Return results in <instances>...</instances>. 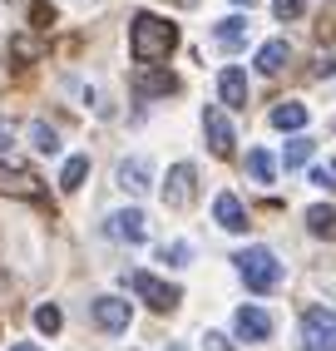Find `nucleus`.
<instances>
[{"label":"nucleus","instance_id":"1","mask_svg":"<svg viewBox=\"0 0 336 351\" xmlns=\"http://www.w3.org/2000/svg\"><path fill=\"white\" fill-rule=\"evenodd\" d=\"M173 45H178V30L168 25V20H158V15H149V10H139V15H134V25H129V50H134L139 64L163 60L168 50H173Z\"/></svg>","mask_w":336,"mask_h":351},{"label":"nucleus","instance_id":"2","mask_svg":"<svg viewBox=\"0 0 336 351\" xmlns=\"http://www.w3.org/2000/svg\"><path fill=\"white\" fill-rule=\"evenodd\" d=\"M237 272L252 292H272L282 282V263L272 257V247H243L237 252Z\"/></svg>","mask_w":336,"mask_h":351},{"label":"nucleus","instance_id":"3","mask_svg":"<svg viewBox=\"0 0 336 351\" xmlns=\"http://www.w3.org/2000/svg\"><path fill=\"white\" fill-rule=\"evenodd\" d=\"M129 287H134L143 302H149L154 312H173L178 302H183V292H178V287H168V282H158L154 272H129Z\"/></svg>","mask_w":336,"mask_h":351},{"label":"nucleus","instance_id":"4","mask_svg":"<svg viewBox=\"0 0 336 351\" xmlns=\"http://www.w3.org/2000/svg\"><path fill=\"white\" fill-rule=\"evenodd\" d=\"M302 341H307V351H336V312L311 307L302 317Z\"/></svg>","mask_w":336,"mask_h":351},{"label":"nucleus","instance_id":"5","mask_svg":"<svg viewBox=\"0 0 336 351\" xmlns=\"http://www.w3.org/2000/svg\"><path fill=\"white\" fill-rule=\"evenodd\" d=\"M0 193H10V198H30V203H45V183H40L30 169H20V163H0Z\"/></svg>","mask_w":336,"mask_h":351},{"label":"nucleus","instance_id":"6","mask_svg":"<svg viewBox=\"0 0 336 351\" xmlns=\"http://www.w3.org/2000/svg\"><path fill=\"white\" fill-rule=\"evenodd\" d=\"M104 232L119 238V243H143V238H149V218H143L139 208H119V213H109Z\"/></svg>","mask_w":336,"mask_h":351},{"label":"nucleus","instance_id":"7","mask_svg":"<svg viewBox=\"0 0 336 351\" xmlns=\"http://www.w3.org/2000/svg\"><path fill=\"white\" fill-rule=\"evenodd\" d=\"M203 134H208V144H213V154H218V158H228L232 144H237V138H232V124H228V114H223L218 104H208V109H203Z\"/></svg>","mask_w":336,"mask_h":351},{"label":"nucleus","instance_id":"8","mask_svg":"<svg viewBox=\"0 0 336 351\" xmlns=\"http://www.w3.org/2000/svg\"><path fill=\"white\" fill-rule=\"evenodd\" d=\"M163 203L168 208H188V203H193V163H173V169H168Z\"/></svg>","mask_w":336,"mask_h":351},{"label":"nucleus","instance_id":"9","mask_svg":"<svg viewBox=\"0 0 336 351\" xmlns=\"http://www.w3.org/2000/svg\"><path fill=\"white\" fill-rule=\"evenodd\" d=\"M232 326H237V337H243V341H267L272 337V317L262 307H237Z\"/></svg>","mask_w":336,"mask_h":351},{"label":"nucleus","instance_id":"10","mask_svg":"<svg viewBox=\"0 0 336 351\" xmlns=\"http://www.w3.org/2000/svg\"><path fill=\"white\" fill-rule=\"evenodd\" d=\"M218 95H223L228 109H248V75L237 64H228L223 75H218Z\"/></svg>","mask_w":336,"mask_h":351},{"label":"nucleus","instance_id":"11","mask_svg":"<svg viewBox=\"0 0 336 351\" xmlns=\"http://www.w3.org/2000/svg\"><path fill=\"white\" fill-rule=\"evenodd\" d=\"M178 89V80L168 75V69H139L134 75V95L139 99H154V95H173Z\"/></svg>","mask_w":336,"mask_h":351},{"label":"nucleus","instance_id":"12","mask_svg":"<svg viewBox=\"0 0 336 351\" xmlns=\"http://www.w3.org/2000/svg\"><path fill=\"white\" fill-rule=\"evenodd\" d=\"M94 322H99L104 332H124V326H129V302L99 297V302H94Z\"/></svg>","mask_w":336,"mask_h":351},{"label":"nucleus","instance_id":"13","mask_svg":"<svg viewBox=\"0 0 336 351\" xmlns=\"http://www.w3.org/2000/svg\"><path fill=\"white\" fill-rule=\"evenodd\" d=\"M119 189L124 193H149V158H129V163H119Z\"/></svg>","mask_w":336,"mask_h":351},{"label":"nucleus","instance_id":"14","mask_svg":"<svg viewBox=\"0 0 336 351\" xmlns=\"http://www.w3.org/2000/svg\"><path fill=\"white\" fill-rule=\"evenodd\" d=\"M213 213H218V223L228 232H243L248 228V213H243V203H237L232 193H218V203H213Z\"/></svg>","mask_w":336,"mask_h":351},{"label":"nucleus","instance_id":"15","mask_svg":"<svg viewBox=\"0 0 336 351\" xmlns=\"http://www.w3.org/2000/svg\"><path fill=\"white\" fill-rule=\"evenodd\" d=\"M287 60H292V45H287V40H272V45L257 50V69H262V75H282Z\"/></svg>","mask_w":336,"mask_h":351},{"label":"nucleus","instance_id":"16","mask_svg":"<svg viewBox=\"0 0 336 351\" xmlns=\"http://www.w3.org/2000/svg\"><path fill=\"white\" fill-rule=\"evenodd\" d=\"M248 30H252V25H248L243 15H228V20H218V30H213V40H218L223 50H237V45L248 40Z\"/></svg>","mask_w":336,"mask_h":351},{"label":"nucleus","instance_id":"17","mask_svg":"<svg viewBox=\"0 0 336 351\" xmlns=\"http://www.w3.org/2000/svg\"><path fill=\"white\" fill-rule=\"evenodd\" d=\"M307 223H311V232H317V238H331L336 243V208H307Z\"/></svg>","mask_w":336,"mask_h":351},{"label":"nucleus","instance_id":"18","mask_svg":"<svg viewBox=\"0 0 336 351\" xmlns=\"http://www.w3.org/2000/svg\"><path fill=\"white\" fill-rule=\"evenodd\" d=\"M272 124H277V129H302V124H307V104H297V99L277 104V109H272Z\"/></svg>","mask_w":336,"mask_h":351},{"label":"nucleus","instance_id":"19","mask_svg":"<svg viewBox=\"0 0 336 351\" xmlns=\"http://www.w3.org/2000/svg\"><path fill=\"white\" fill-rule=\"evenodd\" d=\"M84 173H89V154H75V158L64 163V173H60V189H64V193H75L80 183H84Z\"/></svg>","mask_w":336,"mask_h":351},{"label":"nucleus","instance_id":"20","mask_svg":"<svg viewBox=\"0 0 336 351\" xmlns=\"http://www.w3.org/2000/svg\"><path fill=\"white\" fill-rule=\"evenodd\" d=\"M10 55H15L20 64H35V60L45 55V45H40L35 35H15V40H10Z\"/></svg>","mask_w":336,"mask_h":351},{"label":"nucleus","instance_id":"21","mask_svg":"<svg viewBox=\"0 0 336 351\" xmlns=\"http://www.w3.org/2000/svg\"><path fill=\"white\" fill-rule=\"evenodd\" d=\"M311 149H317V144H311V138H307V134H297V138H292V144H287V149H282V163H287V169H302V163L311 158Z\"/></svg>","mask_w":336,"mask_h":351},{"label":"nucleus","instance_id":"22","mask_svg":"<svg viewBox=\"0 0 336 351\" xmlns=\"http://www.w3.org/2000/svg\"><path fill=\"white\" fill-rule=\"evenodd\" d=\"M30 138H35V149H40V154H60V134L45 124V119H35V124H30Z\"/></svg>","mask_w":336,"mask_h":351},{"label":"nucleus","instance_id":"23","mask_svg":"<svg viewBox=\"0 0 336 351\" xmlns=\"http://www.w3.org/2000/svg\"><path fill=\"white\" fill-rule=\"evenodd\" d=\"M248 173H252L257 183H272V154L252 149V154H248Z\"/></svg>","mask_w":336,"mask_h":351},{"label":"nucleus","instance_id":"24","mask_svg":"<svg viewBox=\"0 0 336 351\" xmlns=\"http://www.w3.org/2000/svg\"><path fill=\"white\" fill-rule=\"evenodd\" d=\"M60 322H64V317H60V307H55V302H50V307H40V312H35V326H40L45 337H55V332H60Z\"/></svg>","mask_w":336,"mask_h":351},{"label":"nucleus","instance_id":"25","mask_svg":"<svg viewBox=\"0 0 336 351\" xmlns=\"http://www.w3.org/2000/svg\"><path fill=\"white\" fill-rule=\"evenodd\" d=\"M311 183H317V189H326V193H331V189H336V158H326L322 169H311Z\"/></svg>","mask_w":336,"mask_h":351},{"label":"nucleus","instance_id":"26","mask_svg":"<svg viewBox=\"0 0 336 351\" xmlns=\"http://www.w3.org/2000/svg\"><path fill=\"white\" fill-rule=\"evenodd\" d=\"M302 10H307V0H272V15L277 20H297Z\"/></svg>","mask_w":336,"mask_h":351},{"label":"nucleus","instance_id":"27","mask_svg":"<svg viewBox=\"0 0 336 351\" xmlns=\"http://www.w3.org/2000/svg\"><path fill=\"white\" fill-rule=\"evenodd\" d=\"M163 263H168V267H183V263H188V243H173V247H163Z\"/></svg>","mask_w":336,"mask_h":351},{"label":"nucleus","instance_id":"28","mask_svg":"<svg viewBox=\"0 0 336 351\" xmlns=\"http://www.w3.org/2000/svg\"><path fill=\"white\" fill-rule=\"evenodd\" d=\"M30 15H35V30H45V25H50V20H55V10L45 5V0H35V10H30Z\"/></svg>","mask_w":336,"mask_h":351},{"label":"nucleus","instance_id":"29","mask_svg":"<svg viewBox=\"0 0 336 351\" xmlns=\"http://www.w3.org/2000/svg\"><path fill=\"white\" fill-rule=\"evenodd\" d=\"M311 75H336V50H326L317 64H311Z\"/></svg>","mask_w":336,"mask_h":351},{"label":"nucleus","instance_id":"30","mask_svg":"<svg viewBox=\"0 0 336 351\" xmlns=\"http://www.w3.org/2000/svg\"><path fill=\"white\" fill-rule=\"evenodd\" d=\"M203 351H232V346H228V337H218V332H208V337H203Z\"/></svg>","mask_w":336,"mask_h":351},{"label":"nucleus","instance_id":"31","mask_svg":"<svg viewBox=\"0 0 336 351\" xmlns=\"http://www.w3.org/2000/svg\"><path fill=\"white\" fill-rule=\"evenodd\" d=\"M0 144H15V129H10L5 119H0Z\"/></svg>","mask_w":336,"mask_h":351},{"label":"nucleus","instance_id":"32","mask_svg":"<svg viewBox=\"0 0 336 351\" xmlns=\"http://www.w3.org/2000/svg\"><path fill=\"white\" fill-rule=\"evenodd\" d=\"M10 351H40V346H35V341H15Z\"/></svg>","mask_w":336,"mask_h":351},{"label":"nucleus","instance_id":"33","mask_svg":"<svg viewBox=\"0 0 336 351\" xmlns=\"http://www.w3.org/2000/svg\"><path fill=\"white\" fill-rule=\"evenodd\" d=\"M173 5H183V10H193V5H198V0H173Z\"/></svg>","mask_w":336,"mask_h":351},{"label":"nucleus","instance_id":"34","mask_svg":"<svg viewBox=\"0 0 336 351\" xmlns=\"http://www.w3.org/2000/svg\"><path fill=\"white\" fill-rule=\"evenodd\" d=\"M232 5H252V0H232Z\"/></svg>","mask_w":336,"mask_h":351},{"label":"nucleus","instance_id":"35","mask_svg":"<svg viewBox=\"0 0 336 351\" xmlns=\"http://www.w3.org/2000/svg\"><path fill=\"white\" fill-rule=\"evenodd\" d=\"M168 351H188V346H168Z\"/></svg>","mask_w":336,"mask_h":351}]
</instances>
